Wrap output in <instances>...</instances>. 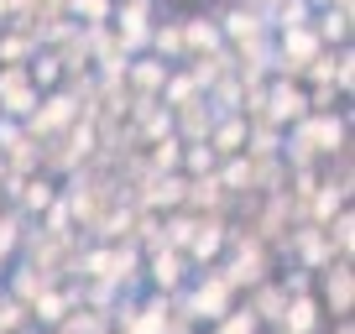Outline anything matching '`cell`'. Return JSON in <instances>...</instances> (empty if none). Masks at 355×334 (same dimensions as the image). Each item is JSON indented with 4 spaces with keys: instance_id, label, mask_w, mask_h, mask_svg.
<instances>
[{
    "instance_id": "cell-22",
    "label": "cell",
    "mask_w": 355,
    "mask_h": 334,
    "mask_svg": "<svg viewBox=\"0 0 355 334\" xmlns=\"http://www.w3.org/2000/svg\"><path fill=\"white\" fill-rule=\"evenodd\" d=\"M47 282H53V277H47L42 267H32V261H21V267L11 272V282H6V292H11V298H21L26 308H32V298H37V292L47 288Z\"/></svg>"
},
{
    "instance_id": "cell-14",
    "label": "cell",
    "mask_w": 355,
    "mask_h": 334,
    "mask_svg": "<svg viewBox=\"0 0 355 334\" xmlns=\"http://www.w3.org/2000/svg\"><path fill=\"white\" fill-rule=\"evenodd\" d=\"M209 121H214V105L204 100V94L173 105V131L183 136V141H204V136H209Z\"/></svg>"
},
{
    "instance_id": "cell-20",
    "label": "cell",
    "mask_w": 355,
    "mask_h": 334,
    "mask_svg": "<svg viewBox=\"0 0 355 334\" xmlns=\"http://www.w3.org/2000/svg\"><path fill=\"white\" fill-rule=\"evenodd\" d=\"M26 73H32V84L37 89H58V84H63V58L53 53V47H37L32 58H26Z\"/></svg>"
},
{
    "instance_id": "cell-3",
    "label": "cell",
    "mask_w": 355,
    "mask_h": 334,
    "mask_svg": "<svg viewBox=\"0 0 355 334\" xmlns=\"http://www.w3.org/2000/svg\"><path fill=\"white\" fill-rule=\"evenodd\" d=\"M324 53V42L313 37V26H288V32H272V47H266V63L272 73H288V78H303V68Z\"/></svg>"
},
{
    "instance_id": "cell-23",
    "label": "cell",
    "mask_w": 355,
    "mask_h": 334,
    "mask_svg": "<svg viewBox=\"0 0 355 334\" xmlns=\"http://www.w3.org/2000/svg\"><path fill=\"white\" fill-rule=\"evenodd\" d=\"M214 167H220V157L209 152V141H183V157H178V173H183V178H209Z\"/></svg>"
},
{
    "instance_id": "cell-15",
    "label": "cell",
    "mask_w": 355,
    "mask_h": 334,
    "mask_svg": "<svg viewBox=\"0 0 355 334\" xmlns=\"http://www.w3.org/2000/svg\"><path fill=\"white\" fill-rule=\"evenodd\" d=\"M73 303H78V292H73V288H53V282H47V288L32 298V308H26V313H32L42 329H58V324L68 319V308H73Z\"/></svg>"
},
{
    "instance_id": "cell-25",
    "label": "cell",
    "mask_w": 355,
    "mask_h": 334,
    "mask_svg": "<svg viewBox=\"0 0 355 334\" xmlns=\"http://www.w3.org/2000/svg\"><path fill=\"white\" fill-rule=\"evenodd\" d=\"M214 334H261V319L251 313V303H230V308L214 319Z\"/></svg>"
},
{
    "instance_id": "cell-9",
    "label": "cell",
    "mask_w": 355,
    "mask_h": 334,
    "mask_svg": "<svg viewBox=\"0 0 355 334\" xmlns=\"http://www.w3.org/2000/svg\"><path fill=\"white\" fill-rule=\"evenodd\" d=\"M319 292H324V313L334 319H350V303H355V272H350V256H334L329 267L319 272Z\"/></svg>"
},
{
    "instance_id": "cell-6",
    "label": "cell",
    "mask_w": 355,
    "mask_h": 334,
    "mask_svg": "<svg viewBox=\"0 0 355 334\" xmlns=\"http://www.w3.org/2000/svg\"><path fill=\"white\" fill-rule=\"evenodd\" d=\"M282 245H288V256L298 261V267H309L313 277H319V272L334 261V240H329V230H324V225H309V220L293 225Z\"/></svg>"
},
{
    "instance_id": "cell-18",
    "label": "cell",
    "mask_w": 355,
    "mask_h": 334,
    "mask_svg": "<svg viewBox=\"0 0 355 334\" xmlns=\"http://www.w3.org/2000/svg\"><path fill=\"white\" fill-rule=\"evenodd\" d=\"M309 26H313V37H319L324 47H340V42H350V11H334V6H319Z\"/></svg>"
},
{
    "instance_id": "cell-7",
    "label": "cell",
    "mask_w": 355,
    "mask_h": 334,
    "mask_svg": "<svg viewBox=\"0 0 355 334\" xmlns=\"http://www.w3.org/2000/svg\"><path fill=\"white\" fill-rule=\"evenodd\" d=\"M42 89L32 84L26 63H0V115H11V121H26L37 110Z\"/></svg>"
},
{
    "instance_id": "cell-8",
    "label": "cell",
    "mask_w": 355,
    "mask_h": 334,
    "mask_svg": "<svg viewBox=\"0 0 355 334\" xmlns=\"http://www.w3.org/2000/svg\"><path fill=\"white\" fill-rule=\"evenodd\" d=\"M167 68L173 63H162L157 53H131L125 68H121V89L131 94V100H157L162 84H167Z\"/></svg>"
},
{
    "instance_id": "cell-30",
    "label": "cell",
    "mask_w": 355,
    "mask_h": 334,
    "mask_svg": "<svg viewBox=\"0 0 355 334\" xmlns=\"http://www.w3.org/2000/svg\"><path fill=\"white\" fill-rule=\"evenodd\" d=\"M334 334H355V329H350V324H345V319H340V329H334Z\"/></svg>"
},
{
    "instance_id": "cell-32",
    "label": "cell",
    "mask_w": 355,
    "mask_h": 334,
    "mask_svg": "<svg viewBox=\"0 0 355 334\" xmlns=\"http://www.w3.org/2000/svg\"><path fill=\"white\" fill-rule=\"evenodd\" d=\"M0 334H6V329H0Z\"/></svg>"
},
{
    "instance_id": "cell-12",
    "label": "cell",
    "mask_w": 355,
    "mask_h": 334,
    "mask_svg": "<svg viewBox=\"0 0 355 334\" xmlns=\"http://www.w3.org/2000/svg\"><path fill=\"white\" fill-rule=\"evenodd\" d=\"M245 136H251V115L245 110H214L204 141H209L214 157H235V152H245Z\"/></svg>"
},
{
    "instance_id": "cell-29",
    "label": "cell",
    "mask_w": 355,
    "mask_h": 334,
    "mask_svg": "<svg viewBox=\"0 0 355 334\" xmlns=\"http://www.w3.org/2000/svg\"><path fill=\"white\" fill-rule=\"evenodd\" d=\"M251 6H256V11H272V6H277V0H251Z\"/></svg>"
},
{
    "instance_id": "cell-16",
    "label": "cell",
    "mask_w": 355,
    "mask_h": 334,
    "mask_svg": "<svg viewBox=\"0 0 355 334\" xmlns=\"http://www.w3.org/2000/svg\"><path fill=\"white\" fill-rule=\"evenodd\" d=\"M37 47H42V42H37L21 21H0V63H26Z\"/></svg>"
},
{
    "instance_id": "cell-1",
    "label": "cell",
    "mask_w": 355,
    "mask_h": 334,
    "mask_svg": "<svg viewBox=\"0 0 355 334\" xmlns=\"http://www.w3.org/2000/svg\"><path fill=\"white\" fill-rule=\"evenodd\" d=\"M178 298H183V308H189L193 324H214L235 303V288H230V277H225L220 267H193V277L183 282Z\"/></svg>"
},
{
    "instance_id": "cell-24",
    "label": "cell",
    "mask_w": 355,
    "mask_h": 334,
    "mask_svg": "<svg viewBox=\"0 0 355 334\" xmlns=\"http://www.w3.org/2000/svg\"><path fill=\"white\" fill-rule=\"evenodd\" d=\"M313 21V6L309 0H277L272 11H266V26L272 32H288V26H309Z\"/></svg>"
},
{
    "instance_id": "cell-5",
    "label": "cell",
    "mask_w": 355,
    "mask_h": 334,
    "mask_svg": "<svg viewBox=\"0 0 355 334\" xmlns=\"http://www.w3.org/2000/svg\"><path fill=\"white\" fill-rule=\"evenodd\" d=\"M146 282H152L157 292H178L183 282L193 277V267H189V256L178 251V245H167L162 235H152V251H146Z\"/></svg>"
},
{
    "instance_id": "cell-11",
    "label": "cell",
    "mask_w": 355,
    "mask_h": 334,
    "mask_svg": "<svg viewBox=\"0 0 355 334\" xmlns=\"http://www.w3.org/2000/svg\"><path fill=\"white\" fill-rule=\"evenodd\" d=\"M324 319H329V313H324V303L313 298V292H288V303H282L272 329L277 334H319Z\"/></svg>"
},
{
    "instance_id": "cell-17",
    "label": "cell",
    "mask_w": 355,
    "mask_h": 334,
    "mask_svg": "<svg viewBox=\"0 0 355 334\" xmlns=\"http://www.w3.org/2000/svg\"><path fill=\"white\" fill-rule=\"evenodd\" d=\"M146 53H157L162 63H183V21H152Z\"/></svg>"
},
{
    "instance_id": "cell-28",
    "label": "cell",
    "mask_w": 355,
    "mask_h": 334,
    "mask_svg": "<svg viewBox=\"0 0 355 334\" xmlns=\"http://www.w3.org/2000/svg\"><path fill=\"white\" fill-rule=\"evenodd\" d=\"M26 324H32L26 303H21V298H11V292L0 288V329H6V334H16V329H26Z\"/></svg>"
},
{
    "instance_id": "cell-4",
    "label": "cell",
    "mask_w": 355,
    "mask_h": 334,
    "mask_svg": "<svg viewBox=\"0 0 355 334\" xmlns=\"http://www.w3.org/2000/svg\"><path fill=\"white\" fill-rule=\"evenodd\" d=\"M261 115L272 125H282V131L298 125L303 115H309V84H303V78H288V73H272V78H266V89H261Z\"/></svg>"
},
{
    "instance_id": "cell-26",
    "label": "cell",
    "mask_w": 355,
    "mask_h": 334,
    "mask_svg": "<svg viewBox=\"0 0 355 334\" xmlns=\"http://www.w3.org/2000/svg\"><path fill=\"white\" fill-rule=\"evenodd\" d=\"M63 16H73L78 26H105L115 16V0H63Z\"/></svg>"
},
{
    "instance_id": "cell-19",
    "label": "cell",
    "mask_w": 355,
    "mask_h": 334,
    "mask_svg": "<svg viewBox=\"0 0 355 334\" xmlns=\"http://www.w3.org/2000/svg\"><path fill=\"white\" fill-rule=\"evenodd\" d=\"M193 94H204V84L193 78V68H189V63H173V68H167V84H162V94H157V100L173 110V105L193 100Z\"/></svg>"
},
{
    "instance_id": "cell-21",
    "label": "cell",
    "mask_w": 355,
    "mask_h": 334,
    "mask_svg": "<svg viewBox=\"0 0 355 334\" xmlns=\"http://www.w3.org/2000/svg\"><path fill=\"white\" fill-rule=\"evenodd\" d=\"M21 245H26V220L6 204V209H0V272L11 267V256L21 251Z\"/></svg>"
},
{
    "instance_id": "cell-13",
    "label": "cell",
    "mask_w": 355,
    "mask_h": 334,
    "mask_svg": "<svg viewBox=\"0 0 355 334\" xmlns=\"http://www.w3.org/2000/svg\"><path fill=\"white\" fill-rule=\"evenodd\" d=\"M220 53H225L220 21H214V16H189V21H183V63H189V58H220Z\"/></svg>"
},
{
    "instance_id": "cell-27",
    "label": "cell",
    "mask_w": 355,
    "mask_h": 334,
    "mask_svg": "<svg viewBox=\"0 0 355 334\" xmlns=\"http://www.w3.org/2000/svg\"><path fill=\"white\" fill-rule=\"evenodd\" d=\"M324 230H329V240H334V256H350V251H355V214H350V204H345Z\"/></svg>"
},
{
    "instance_id": "cell-10",
    "label": "cell",
    "mask_w": 355,
    "mask_h": 334,
    "mask_svg": "<svg viewBox=\"0 0 355 334\" xmlns=\"http://www.w3.org/2000/svg\"><path fill=\"white\" fill-rule=\"evenodd\" d=\"M225 245H230V225H225V214H199V225H193V240H189V267H214V261L225 256Z\"/></svg>"
},
{
    "instance_id": "cell-2",
    "label": "cell",
    "mask_w": 355,
    "mask_h": 334,
    "mask_svg": "<svg viewBox=\"0 0 355 334\" xmlns=\"http://www.w3.org/2000/svg\"><path fill=\"white\" fill-rule=\"evenodd\" d=\"M293 131L309 141V152L319 157V162H334V157L350 152V115L334 105V110H309Z\"/></svg>"
},
{
    "instance_id": "cell-31",
    "label": "cell",
    "mask_w": 355,
    "mask_h": 334,
    "mask_svg": "<svg viewBox=\"0 0 355 334\" xmlns=\"http://www.w3.org/2000/svg\"><path fill=\"white\" fill-rule=\"evenodd\" d=\"M16 334H32V329H16Z\"/></svg>"
}]
</instances>
